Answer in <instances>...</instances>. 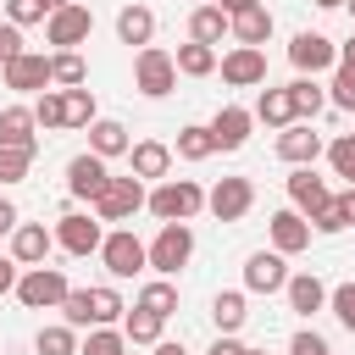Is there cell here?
<instances>
[{
	"label": "cell",
	"mask_w": 355,
	"mask_h": 355,
	"mask_svg": "<svg viewBox=\"0 0 355 355\" xmlns=\"http://www.w3.org/2000/svg\"><path fill=\"white\" fill-rule=\"evenodd\" d=\"M150 211H155L161 222H189V216L205 211V189H200L194 178H166V183H155Z\"/></svg>",
	"instance_id": "6da1fadb"
},
{
	"label": "cell",
	"mask_w": 355,
	"mask_h": 355,
	"mask_svg": "<svg viewBox=\"0 0 355 355\" xmlns=\"http://www.w3.org/2000/svg\"><path fill=\"white\" fill-rule=\"evenodd\" d=\"M67 294H72V283H67L61 266H28V272L17 277V300H22L28 311H61Z\"/></svg>",
	"instance_id": "7a4b0ae2"
},
{
	"label": "cell",
	"mask_w": 355,
	"mask_h": 355,
	"mask_svg": "<svg viewBox=\"0 0 355 355\" xmlns=\"http://www.w3.org/2000/svg\"><path fill=\"white\" fill-rule=\"evenodd\" d=\"M133 83H139V94L161 100V94L178 89V61H172L161 44H144V50L133 55Z\"/></svg>",
	"instance_id": "3957f363"
},
{
	"label": "cell",
	"mask_w": 355,
	"mask_h": 355,
	"mask_svg": "<svg viewBox=\"0 0 355 355\" xmlns=\"http://www.w3.org/2000/svg\"><path fill=\"white\" fill-rule=\"evenodd\" d=\"M144 205H150V194H144L139 178H111L105 194L94 200V216H100V222H133Z\"/></svg>",
	"instance_id": "277c9868"
},
{
	"label": "cell",
	"mask_w": 355,
	"mask_h": 355,
	"mask_svg": "<svg viewBox=\"0 0 355 355\" xmlns=\"http://www.w3.org/2000/svg\"><path fill=\"white\" fill-rule=\"evenodd\" d=\"M189 255H194L189 222H161V233H155V244H150V266H155L161 277H172L178 266H189Z\"/></svg>",
	"instance_id": "5b68a950"
},
{
	"label": "cell",
	"mask_w": 355,
	"mask_h": 355,
	"mask_svg": "<svg viewBox=\"0 0 355 355\" xmlns=\"http://www.w3.org/2000/svg\"><path fill=\"white\" fill-rule=\"evenodd\" d=\"M100 261H105V272H111V277H133V272H144V266H150V244H139L128 227H116V233H105Z\"/></svg>",
	"instance_id": "8992f818"
},
{
	"label": "cell",
	"mask_w": 355,
	"mask_h": 355,
	"mask_svg": "<svg viewBox=\"0 0 355 355\" xmlns=\"http://www.w3.org/2000/svg\"><path fill=\"white\" fill-rule=\"evenodd\" d=\"M288 200H294V211H300L305 222H316V216L327 211L333 189H327V178H316V166H294V172H288Z\"/></svg>",
	"instance_id": "52a82bcc"
},
{
	"label": "cell",
	"mask_w": 355,
	"mask_h": 355,
	"mask_svg": "<svg viewBox=\"0 0 355 355\" xmlns=\"http://www.w3.org/2000/svg\"><path fill=\"white\" fill-rule=\"evenodd\" d=\"M55 244H61L67 255H100V244H105V233H100V216L67 211V216L55 222Z\"/></svg>",
	"instance_id": "ba28073f"
},
{
	"label": "cell",
	"mask_w": 355,
	"mask_h": 355,
	"mask_svg": "<svg viewBox=\"0 0 355 355\" xmlns=\"http://www.w3.org/2000/svg\"><path fill=\"white\" fill-rule=\"evenodd\" d=\"M105 183H111V166H105L94 150H83V155H72V161H67V189H72L78 200H89V205H94V200L105 194Z\"/></svg>",
	"instance_id": "9c48e42d"
},
{
	"label": "cell",
	"mask_w": 355,
	"mask_h": 355,
	"mask_svg": "<svg viewBox=\"0 0 355 355\" xmlns=\"http://www.w3.org/2000/svg\"><path fill=\"white\" fill-rule=\"evenodd\" d=\"M250 205H255V183H250V178H222V183L205 194V211H211L216 222H239Z\"/></svg>",
	"instance_id": "30bf717a"
},
{
	"label": "cell",
	"mask_w": 355,
	"mask_h": 355,
	"mask_svg": "<svg viewBox=\"0 0 355 355\" xmlns=\"http://www.w3.org/2000/svg\"><path fill=\"white\" fill-rule=\"evenodd\" d=\"M89 33H94V11H89V6H61V11L44 22V39L61 44V50H78Z\"/></svg>",
	"instance_id": "8fae6325"
},
{
	"label": "cell",
	"mask_w": 355,
	"mask_h": 355,
	"mask_svg": "<svg viewBox=\"0 0 355 355\" xmlns=\"http://www.w3.org/2000/svg\"><path fill=\"white\" fill-rule=\"evenodd\" d=\"M0 78H6V89H22V94H33V89H50V83H55L50 55H39V50H22L17 61H6V67H0Z\"/></svg>",
	"instance_id": "7c38bea8"
},
{
	"label": "cell",
	"mask_w": 355,
	"mask_h": 355,
	"mask_svg": "<svg viewBox=\"0 0 355 355\" xmlns=\"http://www.w3.org/2000/svg\"><path fill=\"white\" fill-rule=\"evenodd\" d=\"M288 261L277 255V250H255L250 261H244V288H255V294H277V288H288Z\"/></svg>",
	"instance_id": "4fadbf2b"
},
{
	"label": "cell",
	"mask_w": 355,
	"mask_h": 355,
	"mask_svg": "<svg viewBox=\"0 0 355 355\" xmlns=\"http://www.w3.org/2000/svg\"><path fill=\"white\" fill-rule=\"evenodd\" d=\"M288 61L300 67V72H327L333 61H338V44L327 39V33H294V44H288Z\"/></svg>",
	"instance_id": "5bb4252c"
},
{
	"label": "cell",
	"mask_w": 355,
	"mask_h": 355,
	"mask_svg": "<svg viewBox=\"0 0 355 355\" xmlns=\"http://www.w3.org/2000/svg\"><path fill=\"white\" fill-rule=\"evenodd\" d=\"M216 67H222V83H233V89H255V83H266V55L250 50V44L227 50Z\"/></svg>",
	"instance_id": "9a60e30c"
},
{
	"label": "cell",
	"mask_w": 355,
	"mask_h": 355,
	"mask_svg": "<svg viewBox=\"0 0 355 355\" xmlns=\"http://www.w3.org/2000/svg\"><path fill=\"white\" fill-rule=\"evenodd\" d=\"M50 250H55V233H50L44 222H22V227L11 233V261H17V266H44Z\"/></svg>",
	"instance_id": "2e32d148"
},
{
	"label": "cell",
	"mask_w": 355,
	"mask_h": 355,
	"mask_svg": "<svg viewBox=\"0 0 355 355\" xmlns=\"http://www.w3.org/2000/svg\"><path fill=\"white\" fill-rule=\"evenodd\" d=\"M277 155H283L288 166H316V155H322V133H311V122H294V128L277 133Z\"/></svg>",
	"instance_id": "e0dca14e"
},
{
	"label": "cell",
	"mask_w": 355,
	"mask_h": 355,
	"mask_svg": "<svg viewBox=\"0 0 355 355\" xmlns=\"http://www.w3.org/2000/svg\"><path fill=\"white\" fill-rule=\"evenodd\" d=\"M250 122H255V111H244V105H222V111L211 116V139H216V150H244Z\"/></svg>",
	"instance_id": "ac0fdd59"
},
{
	"label": "cell",
	"mask_w": 355,
	"mask_h": 355,
	"mask_svg": "<svg viewBox=\"0 0 355 355\" xmlns=\"http://www.w3.org/2000/svg\"><path fill=\"white\" fill-rule=\"evenodd\" d=\"M305 244H311V222H305L294 205H288V211H272V250H277V255H300Z\"/></svg>",
	"instance_id": "d6986e66"
},
{
	"label": "cell",
	"mask_w": 355,
	"mask_h": 355,
	"mask_svg": "<svg viewBox=\"0 0 355 355\" xmlns=\"http://www.w3.org/2000/svg\"><path fill=\"white\" fill-rule=\"evenodd\" d=\"M222 33H233V17H227L216 0H211V6H194V17H189V39L216 50V44H222Z\"/></svg>",
	"instance_id": "ffe728a7"
},
{
	"label": "cell",
	"mask_w": 355,
	"mask_h": 355,
	"mask_svg": "<svg viewBox=\"0 0 355 355\" xmlns=\"http://www.w3.org/2000/svg\"><path fill=\"white\" fill-rule=\"evenodd\" d=\"M128 155H133V178H139V183H144V178H161V183H166V172H172V144H161V139H139Z\"/></svg>",
	"instance_id": "44dd1931"
},
{
	"label": "cell",
	"mask_w": 355,
	"mask_h": 355,
	"mask_svg": "<svg viewBox=\"0 0 355 355\" xmlns=\"http://www.w3.org/2000/svg\"><path fill=\"white\" fill-rule=\"evenodd\" d=\"M116 39L144 50V44L155 39V11H150V6H122V11H116Z\"/></svg>",
	"instance_id": "7402d4cb"
},
{
	"label": "cell",
	"mask_w": 355,
	"mask_h": 355,
	"mask_svg": "<svg viewBox=\"0 0 355 355\" xmlns=\"http://www.w3.org/2000/svg\"><path fill=\"white\" fill-rule=\"evenodd\" d=\"M255 122H266V128H294L300 116H294V94L288 89H261V100H255Z\"/></svg>",
	"instance_id": "603a6c76"
},
{
	"label": "cell",
	"mask_w": 355,
	"mask_h": 355,
	"mask_svg": "<svg viewBox=\"0 0 355 355\" xmlns=\"http://www.w3.org/2000/svg\"><path fill=\"white\" fill-rule=\"evenodd\" d=\"M89 150H94L100 161H111V155H128L133 139H128V128H122L116 116H100V122L89 128Z\"/></svg>",
	"instance_id": "cb8c5ba5"
},
{
	"label": "cell",
	"mask_w": 355,
	"mask_h": 355,
	"mask_svg": "<svg viewBox=\"0 0 355 355\" xmlns=\"http://www.w3.org/2000/svg\"><path fill=\"white\" fill-rule=\"evenodd\" d=\"M39 122H33V105H6L0 111V144H28V150H39V133H33Z\"/></svg>",
	"instance_id": "d4e9b609"
},
{
	"label": "cell",
	"mask_w": 355,
	"mask_h": 355,
	"mask_svg": "<svg viewBox=\"0 0 355 355\" xmlns=\"http://www.w3.org/2000/svg\"><path fill=\"white\" fill-rule=\"evenodd\" d=\"M283 294H288V305H294L300 316H311V311H322V305H327V288H322V277H316V272H294Z\"/></svg>",
	"instance_id": "484cf974"
},
{
	"label": "cell",
	"mask_w": 355,
	"mask_h": 355,
	"mask_svg": "<svg viewBox=\"0 0 355 355\" xmlns=\"http://www.w3.org/2000/svg\"><path fill=\"white\" fill-rule=\"evenodd\" d=\"M233 39H239V44H250V50H261V44L272 39V11H266V6L239 11V17H233Z\"/></svg>",
	"instance_id": "4316f807"
},
{
	"label": "cell",
	"mask_w": 355,
	"mask_h": 355,
	"mask_svg": "<svg viewBox=\"0 0 355 355\" xmlns=\"http://www.w3.org/2000/svg\"><path fill=\"white\" fill-rule=\"evenodd\" d=\"M172 61H178V72H183V78H211V72H216V50H211V44H194V39H189V44H178V55H172Z\"/></svg>",
	"instance_id": "83f0119b"
},
{
	"label": "cell",
	"mask_w": 355,
	"mask_h": 355,
	"mask_svg": "<svg viewBox=\"0 0 355 355\" xmlns=\"http://www.w3.org/2000/svg\"><path fill=\"white\" fill-rule=\"evenodd\" d=\"M122 316H128V305H122L116 288H89V327H111Z\"/></svg>",
	"instance_id": "f1b7e54d"
},
{
	"label": "cell",
	"mask_w": 355,
	"mask_h": 355,
	"mask_svg": "<svg viewBox=\"0 0 355 355\" xmlns=\"http://www.w3.org/2000/svg\"><path fill=\"white\" fill-rule=\"evenodd\" d=\"M344 227H355V189L333 194V200H327V211L316 216V233H344Z\"/></svg>",
	"instance_id": "f546056e"
},
{
	"label": "cell",
	"mask_w": 355,
	"mask_h": 355,
	"mask_svg": "<svg viewBox=\"0 0 355 355\" xmlns=\"http://www.w3.org/2000/svg\"><path fill=\"white\" fill-rule=\"evenodd\" d=\"M139 311H150V316H161V322H166V316L178 311V288H172L166 277L144 283V288H139Z\"/></svg>",
	"instance_id": "4dcf8cb0"
},
{
	"label": "cell",
	"mask_w": 355,
	"mask_h": 355,
	"mask_svg": "<svg viewBox=\"0 0 355 355\" xmlns=\"http://www.w3.org/2000/svg\"><path fill=\"white\" fill-rule=\"evenodd\" d=\"M178 155H183V161H205V155H216V139H211V128H200V122L178 128Z\"/></svg>",
	"instance_id": "1f68e13d"
},
{
	"label": "cell",
	"mask_w": 355,
	"mask_h": 355,
	"mask_svg": "<svg viewBox=\"0 0 355 355\" xmlns=\"http://www.w3.org/2000/svg\"><path fill=\"white\" fill-rule=\"evenodd\" d=\"M78 355H128V333L122 327H89V338L78 344Z\"/></svg>",
	"instance_id": "d6a6232c"
},
{
	"label": "cell",
	"mask_w": 355,
	"mask_h": 355,
	"mask_svg": "<svg viewBox=\"0 0 355 355\" xmlns=\"http://www.w3.org/2000/svg\"><path fill=\"white\" fill-rule=\"evenodd\" d=\"M211 316H216V327H222V333H239V327H244V316H250V311H244V294H233V288H227V294H216V300H211Z\"/></svg>",
	"instance_id": "836d02e7"
},
{
	"label": "cell",
	"mask_w": 355,
	"mask_h": 355,
	"mask_svg": "<svg viewBox=\"0 0 355 355\" xmlns=\"http://www.w3.org/2000/svg\"><path fill=\"white\" fill-rule=\"evenodd\" d=\"M122 333H128V344H161V316H150V311H128L122 316Z\"/></svg>",
	"instance_id": "e575fe53"
},
{
	"label": "cell",
	"mask_w": 355,
	"mask_h": 355,
	"mask_svg": "<svg viewBox=\"0 0 355 355\" xmlns=\"http://www.w3.org/2000/svg\"><path fill=\"white\" fill-rule=\"evenodd\" d=\"M33 155L39 150H28V144H0V183H22L28 166H33Z\"/></svg>",
	"instance_id": "d590c367"
},
{
	"label": "cell",
	"mask_w": 355,
	"mask_h": 355,
	"mask_svg": "<svg viewBox=\"0 0 355 355\" xmlns=\"http://www.w3.org/2000/svg\"><path fill=\"white\" fill-rule=\"evenodd\" d=\"M50 72H55V83H61V89H83V78H89L78 50H55V55H50Z\"/></svg>",
	"instance_id": "8d00e7d4"
},
{
	"label": "cell",
	"mask_w": 355,
	"mask_h": 355,
	"mask_svg": "<svg viewBox=\"0 0 355 355\" xmlns=\"http://www.w3.org/2000/svg\"><path fill=\"white\" fill-rule=\"evenodd\" d=\"M33 122H39V128H67V94H61V89H44V94L33 100Z\"/></svg>",
	"instance_id": "74e56055"
},
{
	"label": "cell",
	"mask_w": 355,
	"mask_h": 355,
	"mask_svg": "<svg viewBox=\"0 0 355 355\" xmlns=\"http://www.w3.org/2000/svg\"><path fill=\"white\" fill-rule=\"evenodd\" d=\"M327 166H333V178H349V189H355V133H338L327 144Z\"/></svg>",
	"instance_id": "f35d334b"
},
{
	"label": "cell",
	"mask_w": 355,
	"mask_h": 355,
	"mask_svg": "<svg viewBox=\"0 0 355 355\" xmlns=\"http://www.w3.org/2000/svg\"><path fill=\"white\" fill-rule=\"evenodd\" d=\"M61 94H67V128H94V122H100L89 89H61Z\"/></svg>",
	"instance_id": "ab89813d"
},
{
	"label": "cell",
	"mask_w": 355,
	"mask_h": 355,
	"mask_svg": "<svg viewBox=\"0 0 355 355\" xmlns=\"http://www.w3.org/2000/svg\"><path fill=\"white\" fill-rule=\"evenodd\" d=\"M288 94H294V116H316V111L327 105V94H322L311 78H294V83H288Z\"/></svg>",
	"instance_id": "60d3db41"
},
{
	"label": "cell",
	"mask_w": 355,
	"mask_h": 355,
	"mask_svg": "<svg viewBox=\"0 0 355 355\" xmlns=\"http://www.w3.org/2000/svg\"><path fill=\"white\" fill-rule=\"evenodd\" d=\"M39 355H78V333L61 322V327H39Z\"/></svg>",
	"instance_id": "b9f144b4"
},
{
	"label": "cell",
	"mask_w": 355,
	"mask_h": 355,
	"mask_svg": "<svg viewBox=\"0 0 355 355\" xmlns=\"http://www.w3.org/2000/svg\"><path fill=\"white\" fill-rule=\"evenodd\" d=\"M327 100H333L338 111H355V67H349V61H338V72H333V83H327Z\"/></svg>",
	"instance_id": "7bdbcfd3"
},
{
	"label": "cell",
	"mask_w": 355,
	"mask_h": 355,
	"mask_svg": "<svg viewBox=\"0 0 355 355\" xmlns=\"http://www.w3.org/2000/svg\"><path fill=\"white\" fill-rule=\"evenodd\" d=\"M327 305H333V316H338V322L355 333V283H338V288L327 294Z\"/></svg>",
	"instance_id": "ee69618b"
},
{
	"label": "cell",
	"mask_w": 355,
	"mask_h": 355,
	"mask_svg": "<svg viewBox=\"0 0 355 355\" xmlns=\"http://www.w3.org/2000/svg\"><path fill=\"white\" fill-rule=\"evenodd\" d=\"M61 316H67V327H89V288H72L61 300Z\"/></svg>",
	"instance_id": "f6af8a7d"
},
{
	"label": "cell",
	"mask_w": 355,
	"mask_h": 355,
	"mask_svg": "<svg viewBox=\"0 0 355 355\" xmlns=\"http://www.w3.org/2000/svg\"><path fill=\"white\" fill-rule=\"evenodd\" d=\"M6 22L28 28V22H50V17H44V6H39V0H6Z\"/></svg>",
	"instance_id": "bcb514c9"
},
{
	"label": "cell",
	"mask_w": 355,
	"mask_h": 355,
	"mask_svg": "<svg viewBox=\"0 0 355 355\" xmlns=\"http://www.w3.org/2000/svg\"><path fill=\"white\" fill-rule=\"evenodd\" d=\"M288 355H333V349H327V338H322V333H311V327H300V333L288 338Z\"/></svg>",
	"instance_id": "7dc6e473"
},
{
	"label": "cell",
	"mask_w": 355,
	"mask_h": 355,
	"mask_svg": "<svg viewBox=\"0 0 355 355\" xmlns=\"http://www.w3.org/2000/svg\"><path fill=\"white\" fill-rule=\"evenodd\" d=\"M17 55H22V28L17 22H0V67L17 61Z\"/></svg>",
	"instance_id": "c3c4849f"
},
{
	"label": "cell",
	"mask_w": 355,
	"mask_h": 355,
	"mask_svg": "<svg viewBox=\"0 0 355 355\" xmlns=\"http://www.w3.org/2000/svg\"><path fill=\"white\" fill-rule=\"evenodd\" d=\"M211 355H255V349H250V344H239V338H227V333H222V338H216V344H211Z\"/></svg>",
	"instance_id": "681fc988"
},
{
	"label": "cell",
	"mask_w": 355,
	"mask_h": 355,
	"mask_svg": "<svg viewBox=\"0 0 355 355\" xmlns=\"http://www.w3.org/2000/svg\"><path fill=\"white\" fill-rule=\"evenodd\" d=\"M0 294H17V261L0 255Z\"/></svg>",
	"instance_id": "f907efd6"
},
{
	"label": "cell",
	"mask_w": 355,
	"mask_h": 355,
	"mask_svg": "<svg viewBox=\"0 0 355 355\" xmlns=\"http://www.w3.org/2000/svg\"><path fill=\"white\" fill-rule=\"evenodd\" d=\"M17 227H22V222H17V205L0 200V233H17Z\"/></svg>",
	"instance_id": "816d5d0a"
},
{
	"label": "cell",
	"mask_w": 355,
	"mask_h": 355,
	"mask_svg": "<svg viewBox=\"0 0 355 355\" xmlns=\"http://www.w3.org/2000/svg\"><path fill=\"white\" fill-rule=\"evenodd\" d=\"M216 6H222L227 17H239V11H250V6H261V0H216Z\"/></svg>",
	"instance_id": "f5cc1de1"
},
{
	"label": "cell",
	"mask_w": 355,
	"mask_h": 355,
	"mask_svg": "<svg viewBox=\"0 0 355 355\" xmlns=\"http://www.w3.org/2000/svg\"><path fill=\"white\" fill-rule=\"evenodd\" d=\"M39 6H44V17H55V11H61V6H72V0H39Z\"/></svg>",
	"instance_id": "db71d44e"
},
{
	"label": "cell",
	"mask_w": 355,
	"mask_h": 355,
	"mask_svg": "<svg viewBox=\"0 0 355 355\" xmlns=\"http://www.w3.org/2000/svg\"><path fill=\"white\" fill-rule=\"evenodd\" d=\"M338 61H349V67H355V33H349V44L338 50Z\"/></svg>",
	"instance_id": "11a10c76"
},
{
	"label": "cell",
	"mask_w": 355,
	"mask_h": 355,
	"mask_svg": "<svg viewBox=\"0 0 355 355\" xmlns=\"http://www.w3.org/2000/svg\"><path fill=\"white\" fill-rule=\"evenodd\" d=\"M155 355H183V344H155Z\"/></svg>",
	"instance_id": "9f6ffc18"
},
{
	"label": "cell",
	"mask_w": 355,
	"mask_h": 355,
	"mask_svg": "<svg viewBox=\"0 0 355 355\" xmlns=\"http://www.w3.org/2000/svg\"><path fill=\"white\" fill-rule=\"evenodd\" d=\"M316 6H322V11H333V6H344V0H316Z\"/></svg>",
	"instance_id": "6f0895ef"
},
{
	"label": "cell",
	"mask_w": 355,
	"mask_h": 355,
	"mask_svg": "<svg viewBox=\"0 0 355 355\" xmlns=\"http://www.w3.org/2000/svg\"><path fill=\"white\" fill-rule=\"evenodd\" d=\"M344 6H349V17H355V0H344Z\"/></svg>",
	"instance_id": "680465c9"
},
{
	"label": "cell",
	"mask_w": 355,
	"mask_h": 355,
	"mask_svg": "<svg viewBox=\"0 0 355 355\" xmlns=\"http://www.w3.org/2000/svg\"><path fill=\"white\" fill-rule=\"evenodd\" d=\"M200 6H211V0H200Z\"/></svg>",
	"instance_id": "91938a15"
}]
</instances>
